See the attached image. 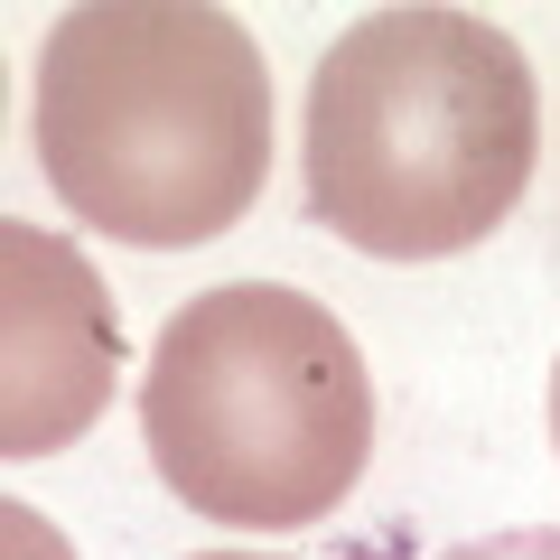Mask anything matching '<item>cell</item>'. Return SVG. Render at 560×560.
Returning <instances> with one entry per match:
<instances>
[{"mask_svg":"<svg viewBox=\"0 0 560 560\" xmlns=\"http://www.w3.org/2000/svg\"><path fill=\"white\" fill-rule=\"evenodd\" d=\"M38 168L94 234L187 253L253 215L271 75L243 20L197 0H84L38 57Z\"/></svg>","mask_w":560,"mask_h":560,"instance_id":"1","label":"cell"},{"mask_svg":"<svg viewBox=\"0 0 560 560\" xmlns=\"http://www.w3.org/2000/svg\"><path fill=\"white\" fill-rule=\"evenodd\" d=\"M533 150V66L477 10H374L308 75V215L374 261L486 243L514 215Z\"/></svg>","mask_w":560,"mask_h":560,"instance_id":"2","label":"cell"},{"mask_svg":"<svg viewBox=\"0 0 560 560\" xmlns=\"http://www.w3.org/2000/svg\"><path fill=\"white\" fill-rule=\"evenodd\" d=\"M140 440L168 495L234 533H290L346 504L374 448V383L337 308L280 280L206 290L150 346Z\"/></svg>","mask_w":560,"mask_h":560,"instance_id":"3","label":"cell"},{"mask_svg":"<svg viewBox=\"0 0 560 560\" xmlns=\"http://www.w3.org/2000/svg\"><path fill=\"white\" fill-rule=\"evenodd\" d=\"M121 327L103 271L66 234L0 224V448L47 458L84 440L94 411L113 401Z\"/></svg>","mask_w":560,"mask_h":560,"instance_id":"4","label":"cell"},{"mask_svg":"<svg viewBox=\"0 0 560 560\" xmlns=\"http://www.w3.org/2000/svg\"><path fill=\"white\" fill-rule=\"evenodd\" d=\"M448 560H560V533L551 523H523V533H486V541H467Z\"/></svg>","mask_w":560,"mask_h":560,"instance_id":"5","label":"cell"},{"mask_svg":"<svg viewBox=\"0 0 560 560\" xmlns=\"http://www.w3.org/2000/svg\"><path fill=\"white\" fill-rule=\"evenodd\" d=\"M551 440H560V374H551Z\"/></svg>","mask_w":560,"mask_h":560,"instance_id":"6","label":"cell"},{"mask_svg":"<svg viewBox=\"0 0 560 560\" xmlns=\"http://www.w3.org/2000/svg\"><path fill=\"white\" fill-rule=\"evenodd\" d=\"M197 560H261V551H197Z\"/></svg>","mask_w":560,"mask_h":560,"instance_id":"7","label":"cell"}]
</instances>
